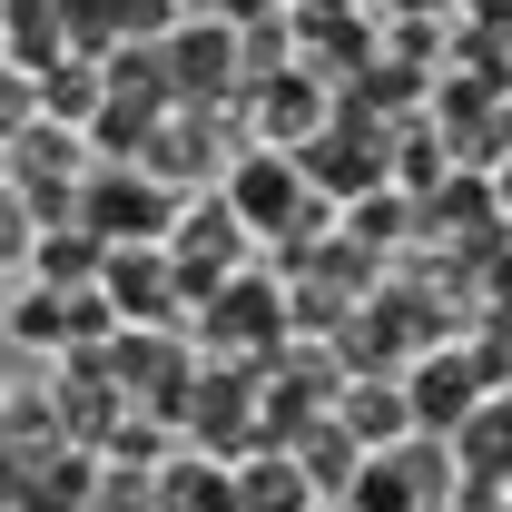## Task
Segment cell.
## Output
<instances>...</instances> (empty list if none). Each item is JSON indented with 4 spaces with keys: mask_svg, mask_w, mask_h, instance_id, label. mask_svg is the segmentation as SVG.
<instances>
[{
    "mask_svg": "<svg viewBox=\"0 0 512 512\" xmlns=\"http://www.w3.org/2000/svg\"><path fill=\"white\" fill-rule=\"evenodd\" d=\"M217 207L237 217V237H296V247L335 217V207L296 178V158H286V148H237V158H227V178H217Z\"/></svg>",
    "mask_w": 512,
    "mask_h": 512,
    "instance_id": "6da1fadb",
    "label": "cell"
},
{
    "mask_svg": "<svg viewBox=\"0 0 512 512\" xmlns=\"http://www.w3.org/2000/svg\"><path fill=\"white\" fill-rule=\"evenodd\" d=\"M168 217H178V197L158 188L148 168H89L79 178V237H99V247H158L168 237Z\"/></svg>",
    "mask_w": 512,
    "mask_h": 512,
    "instance_id": "7a4b0ae2",
    "label": "cell"
},
{
    "mask_svg": "<svg viewBox=\"0 0 512 512\" xmlns=\"http://www.w3.org/2000/svg\"><path fill=\"white\" fill-rule=\"evenodd\" d=\"M483 394H493V384L473 375V355H463V345H434V355H414V365H404V424L444 444Z\"/></svg>",
    "mask_w": 512,
    "mask_h": 512,
    "instance_id": "3957f363",
    "label": "cell"
},
{
    "mask_svg": "<svg viewBox=\"0 0 512 512\" xmlns=\"http://www.w3.org/2000/svg\"><path fill=\"white\" fill-rule=\"evenodd\" d=\"M99 306H109L119 325H168L178 306H188L168 247H99Z\"/></svg>",
    "mask_w": 512,
    "mask_h": 512,
    "instance_id": "277c9868",
    "label": "cell"
},
{
    "mask_svg": "<svg viewBox=\"0 0 512 512\" xmlns=\"http://www.w3.org/2000/svg\"><path fill=\"white\" fill-rule=\"evenodd\" d=\"M325 414H335V434H345L355 453H384V444L414 434V424H404V384H384V375H345Z\"/></svg>",
    "mask_w": 512,
    "mask_h": 512,
    "instance_id": "5b68a950",
    "label": "cell"
},
{
    "mask_svg": "<svg viewBox=\"0 0 512 512\" xmlns=\"http://www.w3.org/2000/svg\"><path fill=\"white\" fill-rule=\"evenodd\" d=\"M227 493H237L227 512H325V503H316V483H306V473H296L276 444L237 453V463H227Z\"/></svg>",
    "mask_w": 512,
    "mask_h": 512,
    "instance_id": "8992f818",
    "label": "cell"
},
{
    "mask_svg": "<svg viewBox=\"0 0 512 512\" xmlns=\"http://www.w3.org/2000/svg\"><path fill=\"white\" fill-rule=\"evenodd\" d=\"M148 493H158V512H227L237 493H227V463L217 453L178 444L168 463H148Z\"/></svg>",
    "mask_w": 512,
    "mask_h": 512,
    "instance_id": "52a82bcc",
    "label": "cell"
},
{
    "mask_svg": "<svg viewBox=\"0 0 512 512\" xmlns=\"http://www.w3.org/2000/svg\"><path fill=\"white\" fill-rule=\"evenodd\" d=\"M345 237H365V247H404V237H414V197H404V188H375V197H365V217H345Z\"/></svg>",
    "mask_w": 512,
    "mask_h": 512,
    "instance_id": "ba28073f",
    "label": "cell"
},
{
    "mask_svg": "<svg viewBox=\"0 0 512 512\" xmlns=\"http://www.w3.org/2000/svg\"><path fill=\"white\" fill-rule=\"evenodd\" d=\"M89 512H158V493H148V473H138V463H99Z\"/></svg>",
    "mask_w": 512,
    "mask_h": 512,
    "instance_id": "9c48e42d",
    "label": "cell"
},
{
    "mask_svg": "<svg viewBox=\"0 0 512 512\" xmlns=\"http://www.w3.org/2000/svg\"><path fill=\"white\" fill-rule=\"evenodd\" d=\"M40 119V79H30V69H10L0 60V148H10V138H20V128Z\"/></svg>",
    "mask_w": 512,
    "mask_h": 512,
    "instance_id": "30bf717a",
    "label": "cell"
},
{
    "mask_svg": "<svg viewBox=\"0 0 512 512\" xmlns=\"http://www.w3.org/2000/svg\"><path fill=\"white\" fill-rule=\"evenodd\" d=\"M30 247H40V217L0 188V276H10V266H30Z\"/></svg>",
    "mask_w": 512,
    "mask_h": 512,
    "instance_id": "8fae6325",
    "label": "cell"
},
{
    "mask_svg": "<svg viewBox=\"0 0 512 512\" xmlns=\"http://www.w3.org/2000/svg\"><path fill=\"white\" fill-rule=\"evenodd\" d=\"M483 188H493V217H503V227H512V148H503V158H493V168H483Z\"/></svg>",
    "mask_w": 512,
    "mask_h": 512,
    "instance_id": "7c38bea8",
    "label": "cell"
},
{
    "mask_svg": "<svg viewBox=\"0 0 512 512\" xmlns=\"http://www.w3.org/2000/svg\"><path fill=\"white\" fill-rule=\"evenodd\" d=\"M493 306L512 316V247H503V266H493Z\"/></svg>",
    "mask_w": 512,
    "mask_h": 512,
    "instance_id": "4fadbf2b",
    "label": "cell"
},
{
    "mask_svg": "<svg viewBox=\"0 0 512 512\" xmlns=\"http://www.w3.org/2000/svg\"><path fill=\"white\" fill-rule=\"evenodd\" d=\"M473 10H483V20H512V0H473Z\"/></svg>",
    "mask_w": 512,
    "mask_h": 512,
    "instance_id": "5bb4252c",
    "label": "cell"
}]
</instances>
